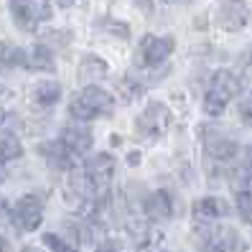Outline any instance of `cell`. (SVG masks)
I'll list each match as a JSON object with an SVG mask.
<instances>
[{
	"label": "cell",
	"instance_id": "9c48e42d",
	"mask_svg": "<svg viewBox=\"0 0 252 252\" xmlns=\"http://www.w3.org/2000/svg\"><path fill=\"white\" fill-rule=\"evenodd\" d=\"M143 212H145L148 219H153V221H166V219H171V214H173L171 194H168L166 189L153 191V194L143 201Z\"/></svg>",
	"mask_w": 252,
	"mask_h": 252
},
{
	"label": "cell",
	"instance_id": "7a4b0ae2",
	"mask_svg": "<svg viewBox=\"0 0 252 252\" xmlns=\"http://www.w3.org/2000/svg\"><path fill=\"white\" fill-rule=\"evenodd\" d=\"M115 110V97L97 84H87L69 99V115L79 123H92Z\"/></svg>",
	"mask_w": 252,
	"mask_h": 252
},
{
	"label": "cell",
	"instance_id": "f1b7e54d",
	"mask_svg": "<svg viewBox=\"0 0 252 252\" xmlns=\"http://www.w3.org/2000/svg\"><path fill=\"white\" fill-rule=\"evenodd\" d=\"M168 3H176V5H184V3H191V0H168Z\"/></svg>",
	"mask_w": 252,
	"mask_h": 252
},
{
	"label": "cell",
	"instance_id": "9a60e30c",
	"mask_svg": "<svg viewBox=\"0 0 252 252\" xmlns=\"http://www.w3.org/2000/svg\"><path fill=\"white\" fill-rule=\"evenodd\" d=\"M194 214L199 219H221L229 214V204L219 196H206L194 204Z\"/></svg>",
	"mask_w": 252,
	"mask_h": 252
},
{
	"label": "cell",
	"instance_id": "d6986e66",
	"mask_svg": "<svg viewBox=\"0 0 252 252\" xmlns=\"http://www.w3.org/2000/svg\"><path fill=\"white\" fill-rule=\"evenodd\" d=\"M21 153H23V148H21L18 138H13V135H5L3 140H0V163L16 160V158H18Z\"/></svg>",
	"mask_w": 252,
	"mask_h": 252
},
{
	"label": "cell",
	"instance_id": "484cf974",
	"mask_svg": "<svg viewBox=\"0 0 252 252\" xmlns=\"http://www.w3.org/2000/svg\"><path fill=\"white\" fill-rule=\"evenodd\" d=\"M0 252H8V242L3 240V237H0Z\"/></svg>",
	"mask_w": 252,
	"mask_h": 252
},
{
	"label": "cell",
	"instance_id": "3957f363",
	"mask_svg": "<svg viewBox=\"0 0 252 252\" xmlns=\"http://www.w3.org/2000/svg\"><path fill=\"white\" fill-rule=\"evenodd\" d=\"M240 90H242V84L232 71L227 69L214 71L209 79V87H206V94H204V112L212 117H219L227 110L229 102L240 94Z\"/></svg>",
	"mask_w": 252,
	"mask_h": 252
},
{
	"label": "cell",
	"instance_id": "30bf717a",
	"mask_svg": "<svg viewBox=\"0 0 252 252\" xmlns=\"http://www.w3.org/2000/svg\"><path fill=\"white\" fill-rule=\"evenodd\" d=\"M59 140L66 145V151L71 156H82V153H87L92 148V132H90V127H84V125H69V127L62 130V138Z\"/></svg>",
	"mask_w": 252,
	"mask_h": 252
},
{
	"label": "cell",
	"instance_id": "7402d4cb",
	"mask_svg": "<svg viewBox=\"0 0 252 252\" xmlns=\"http://www.w3.org/2000/svg\"><path fill=\"white\" fill-rule=\"evenodd\" d=\"M99 26L105 28V31L115 33L117 38H127V36H130V28H127L125 23H120V21H110V18H107V21H102Z\"/></svg>",
	"mask_w": 252,
	"mask_h": 252
},
{
	"label": "cell",
	"instance_id": "83f0119b",
	"mask_svg": "<svg viewBox=\"0 0 252 252\" xmlns=\"http://www.w3.org/2000/svg\"><path fill=\"white\" fill-rule=\"evenodd\" d=\"M247 66H250V71H252V49H250V54H247Z\"/></svg>",
	"mask_w": 252,
	"mask_h": 252
},
{
	"label": "cell",
	"instance_id": "1f68e13d",
	"mask_svg": "<svg viewBox=\"0 0 252 252\" xmlns=\"http://www.w3.org/2000/svg\"><path fill=\"white\" fill-rule=\"evenodd\" d=\"M99 252H117L115 247H107V250H99Z\"/></svg>",
	"mask_w": 252,
	"mask_h": 252
},
{
	"label": "cell",
	"instance_id": "6da1fadb",
	"mask_svg": "<svg viewBox=\"0 0 252 252\" xmlns=\"http://www.w3.org/2000/svg\"><path fill=\"white\" fill-rule=\"evenodd\" d=\"M115 171V158L110 153H97L92 160H87L84 166L71 168V191L82 199H94L107 189Z\"/></svg>",
	"mask_w": 252,
	"mask_h": 252
},
{
	"label": "cell",
	"instance_id": "2e32d148",
	"mask_svg": "<svg viewBox=\"0 0 252 252\" xmlns=\"http://www.w3.org/2000/svg\"><path fill=\"white\" fill-rule=\"evenodd\" d=\"M107 74V62L105 59H99V56H94V54H87V56H82V64H79V79L82 82H94V79H99V77H105Z\"/></svg>",
	"mask_w": 252,
	"mask_h": 252
},
{
	"label": "cell",
	"instance_id": "277c9868",
	"mask_svg": "<svg viewBox=\"0 0 252 252\" xmlns=\"http://www.w3.org/2000/svg\"><path fill=\"white\" fill-rule=\"evenodd\" d=\"M10 16L23 31H36L41 23L51 21L54 10L49 0H10Z\"/></svg>",
	"mask_w": 252,
	"mask_h": 252
},
{
	"label": "cell",
	"instance_id": "d4e9b609",
	"mask_svg": "<svg viewBox=\"0 0 252 252\" xmlns=\"http://www.w3.org/2000/svg\"><path fill=\"white\" fill-rule=\"evenodd\" d=\"M21 252H43V250H41V247H36V245H26Z\"/></svg>",
	"mask_w": 252,
	"mask_h": 252
},
{
	"label": "cell",
	"instance_id": "8992f818",
	"mask_svg": "<svg viewBox=\"0 0 252 252\" xmlns=\"http://www.w3.org/2000/svg\"><path fill=\"white\" fill-rule=\"evenodd\" d=\"M10 219L16 229L21 232H33L36 227H41V219H43V201L36 194H28L23 199L16 201V206L10 209Z\"/></svg>",
	"mask_w": 252,
	"mask_h": 252
},
{
	"label": "cell",
	"instance_id": "ac0fdd59",
	"mask_svg": "<svg viewBox=\"0 0 252 252\" xmlns=\"http://www.w3.org/2000/svg\"><path fill=\"white\" fill-rule=\"evenodd\" d=\"M21 56H23V49L0 43V71H10V69L21 66Z\"/></svg>",
	"mask_w": 252,
	"mask_h": 252
},
{
	"label": "cell",
	"instance_id": "e0dca14e",
	"mask_svg": "<svg viewBox=\"0 0 252 252\" xmlns=\"http://www.w3.org/2000/svg\"><path fill=\"white\" fill-rule=\"evenodd\" d=\"M59 97H62V87H59L56 82H41L33 90V99H36V105H41V107L56 105Z\"/></svg>",
	"mask_w": 252,
	"mask_h": 252
},
{
	"label": "cell",
	"instance_id": "f546056e",
	"mask_svg": "<svg viewBox=\"0 0 252 252\" xmlns=\"http://www.w3.org/2000/svg\"><path fill=\"white\" fill-rule=\"evenodd\" d=\"M5 123V112H3V107H0V125Z\"/></svg>",
	"mask_w": 252,
	"mask_h": 252
},
{
	"label": "cell",
	"instance_id": "5b68a950",
	"mask_svg": "<svg viewBox=\"0 0 252 252\" xmlns=\"http://www.w3.org/2000/svg\"><path fill=\"white\" fill-rule=\"evenodd\" d=\"M176 49V41L171 36H143L140 46L135 51V64L138 66H158L160 62H166V59L173 54Z\"/></svg>",
	"mask_w": 252,
	"mask_h": 252
},
{
	"label": "cell",
	"instance_id": "8fae6325",
	"mask_svg": "<svg viewBox=\"0 0 252 252\" xmlns=\"http://www.w3.org/2000/svg\"><path fill=\"white\" fill-rule=\"evenodd\" d=\"M21 66L26 69H36V71H54V54L46 43H36L31 49H23L21 56Z\"/></svg>",
	"mask_w": 252,
	"mask_h": 252
},
{
	"label": "cell",
	"instance_id": "4316f807",
	"mask_svg": "<svg viewBox=\"0 0 252 252\" xmlns=\"http://www.w3.org/2000/svg\"><path fill=\"white\" fill-rule=\"evenodd\" d=\"M74 3V0H59V5H62V8H69Z\"/></svg>",
	"mask_w": 252,
	"mask_h": 252
},
{
	"label": "cell",
	"instance_id": "ffe728a7",
	"mask_svg": "<svg viewBox=\"0 0 252 252\" xmlns=\"http://www.w3.org/2000/svg\"><path fill=\"white\" fill-rule=\"evenodd\" d=\"M237 209H240L247 224H252V191H240L237 194Z\"/></svg>",
	"mask_w": 252,
	"mask_h": 252
},
{
	"label": "cell",
	"instance_id": "4dcf8cb0",
	"mask_svg": "<svg viewBox=\"0 0 252 252\" xmlns=\"http://www.w3.org/2000/svg\"><path fill=\"white\" fill-rule=\"evenodd\" d=\"M5 214V204H3V199H0V217Z\"/></svg>",
	"mask_w": 252,
	"mask_h": 252
},
{
	"label": "cell",
	"instance_id": "ba28073f",
	"mask_svg": "<svg viewBox=\"0 0 252 252\" xmlns=\"http://www.w3.org/2000/svg\"><path fill=\"white\" fill-rule=\"evenodd\" d=\"M250 18V8L245 5V0H221L217 8V23L224 31H240L245 28Z\"/></svg>",
	"mask_w": 252,
	"mask_h": 252
},
{
	"label": "cell",
	"instance_id": "cb8c5ba5",
	"mask_svg": "<svg viewBox=\"0 0 252 252\" xmlns=\"http://www.w3.org/2000/svg\"><path fill=\"white\" fill-rule=\"evenodd\" d=\"M135 5H138L143 13H148V16L153 13V3H151V0H135Z\"/></svg>",
	"mask_w": 252,
	"mask_h": 252
},
{
	"label": "cell",
	"instance_id": "603a6c76",
	"mask_svg": "<svg viewBox=\"0 0 252 252\" xmlns=\"http://www.w3.org/2000/svg\"><path fill=\"white\" fill-rule=\"evenodd\" d=\"M242 120H245L247 125H252V97L242 105Z\"/></svg>",
	"mask_w": 252,
	"mask_h": 252
},
{
	"label": "cell",
	"instance_id": "7c38bea8",
	"mask_svg": "<svg viewBox=\"0 0 252 252\" xmlns=\"http://www.w3.org/2000/svg\"><path fill=\"white\" fill-rule=\"evenodd\" d=\"M209 247L212 252H242L245 242L240 240V234L229 227H214L209 229Z\"/></svg>",
	"mask_w": 252,
	"mask_h": 252
},
{
	"label": "cell",
	"instance_id": "5bb4252c",
	"mask_svg": "<svg viewBox=\"0 0 252 252\" xmlns=\"http://www.w3.org/2000/svg\"><path fill=\"white\" fill-rule=\"evenodd\" d=\"M204 145H206V156L214 160H232L237 156V143L227 138L224 132H209Z\"/></svg>",
	"mask_w": 252,
	"mask_h": 252
},
{
	"label": "cell",
	"instance_id": "4fadbf2b",
	"mask_svg": "<svg viewBox=\"0 0 252 252\" xmlns=\"http://www.w3.org/2000/svg\"><path fill=\"white\" fill-rule=\"evenodd\" d=\"M38 153L46 158L54 168H59V171H71V168H74V156L66 151V145H64L62 140L41 143V145H38Z\"/></svg>",
	"mask_w": 252,
	"mask_h": 252
},
{
	"label": "cell",
	"instance_id": "52a82bcc",
	"mask_svg": "<svg viewBox=\"0 0 252 252\" xmlns=\"http://www.w3.org/2000/svg\"><path fill=\"white\" fill-rule=\"evenodd\" d=\"M138 135L140 138H160L163 132L168 130V125H171V112H168V107L166 105H160V102H153V105H148L143 112H140V117H138Z\"/></svg>",
	"mask_w": 252,
	"mask_h": 252
},
{
	"label": "cell",
	"instance_id": "44dd1931",
	"mask_svg": "<svg viewBox=\"0 0 252 252\" xmlns=\"http://www.w3.org/2000/svg\"><path fill=\"white\" fill-rule=\"evenodd\" d=\"M43 245H46V247H51L54 252H77V250H74L71 245H66V242H64L59 234H51V232H46V234H43Z\"/></svg>",
	"mask_w": 252,
	"mask_h": 252
}]
</instances>
